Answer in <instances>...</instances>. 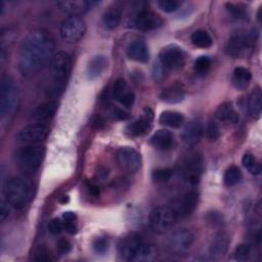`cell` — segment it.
<instances>
[{
  "mask_svg": "<svg viewBox=\"0 0 262 262\" xmlns=\"http://www.w3.org/2000/svg\"><path fill=\"white\" fill-rule=\"evenodd\" d=\"M122 18V8L119 5L110 6L102 14L101 23L107 30L116 29Z\"/></svg>",
  "mask_w": 262,
  "mask_h": 262,
  "instance_id": "d4e9b609",
  "label": "cell"
},
{
  "mask_svg": "<svg viewBox=\"0 0 262 262\" xmlns=\"http://www.w3.org/2000/svg\"><path fill=\"white\" fill-rule=\"evenodd\" d=\"M262 93L260 87H256L248 99V111L254 119H259L262 111Z\"/></svg>",
  "mask_w": 262,
  "mask_h": 262,
  "instance_id": "f1b7e54d",
  "label": "cell"
},
{
  "mask_svg": "<svg viewBox=\"0 0 262 262\" xmlns=\"http://www.w3.org/2000/svg\"><path fill=\"white\" fill-rule=\"evenodd\" d=\"M243 166L248 170L252 175H259L261 173V165L257 159L251 154H245L242 159Z\"/></svg>",
  "mask_w": 262,
  "mask_h": 262,
  "instance_id": "836d02e7",
  "label": "cell"
},
{
  "mask_svg": "<svg viewBox=\"0 0 262 262\" xmlns=\"http://www.w3.org/2000/svg\"><path fill=\"white\" fill-rule=\"evenodd\" d=\"M194 242L193 233L188 229H178L173 231L166 239L168 251L174 255H182L186 253Z\"/></svg>",
  "mask_w": 262,
  "mask_h": 262,
  "instance_id": "ba28073f",
  "label": "cell"
},
{
  "mask_svg": "<svg viewBox=\"0 0 262 262\" xmlns=\"http://www.w3.org/2000/svg\"><path fill=\"white\" fill-rule=\"evenodd\" d=\"M230 245V236L225 231H219L212 238L209 246V253L214 258L222 257L226 254Z\"/></svg>",
  "mask_w": 262,
  "mask_h": 262,
  "instance_id": "d6986e66",
  "label": "cell"
},
{
  "mask_svg": "<svg viewBox=\"0 0 262 262\" xmlns=\"http://www.w3.org/2000/svg\"><path fill=\"white\" fill-rule=\"evenodd\" d=\"M204 133H206V136L210 141H216L221 135L220 127L215 121H211L207 124Z\"/></svg>",
  "mask_w": 262,
  "mask_h": 262,
  "instance_id": "ab89813d",
  "label": "cell"
},
{
  "mask_svg": "<svg viewBox=\"0 0 262 262\" xmlns=\"http://www.w3.org/2000/svg\"><path fill=\"white\" fill-rule=\"evenodd\" d=\"M45 157V148L38 145H27L16 150L14 160L17 167L25 173H35L39 170Z\"/></svg>",
  "mask_w": 262,
  "mask_h": 262,
  "instance_id": "5b68a950",
  "label": "cell"
},
{
  "mask_svg": "<svg viewBox=\"0 0 262 262\" xmlns=\"http://www.w3.org/2000/svg\"><path fill=\"white\" fill-rule=\"evenodd\" d=\"M174 142L175 140L173 134L166 129H160L156 131L149 139L150 145L159 150L171 149L174 146Z\"/></svg>",
  "mask_w": 262,
  "mask_h": 262,
  "instance_id": "44dd1931",
  "label": "cell"
},
{
  "mask_svg": "<svg viewBox=\"0 0 262 262\" xmlns=\"http://www.w3.org/2000/svg\"><path fill=\"white\" fill-rule=\"evenodd\" d=\"M92 248L96 254H104L108 249V241L105 237L98 236L93 239Z\"/></svg>",
  "mask_w": 262,
  "mask_h": 262,
  "instance_id": "ee69618b",
  "label": "cell"
},
{
  "mask_svg": "<svg viewBox=\"0 0 262 262\" xmlns=\"http://www.w3.org/2000/svg\"><path fill=\"white\" fill-rule=\"evenodd\" d=\"M107 64V60L106 57L104 55H95L93 56L87 66V76L90 80H94L96 78H98L103 71L105 70Z\"/></svg>",
  "mask_w": 262,
  "mask_h": 262,
  "instance_id": "4316f807",
  "label": "cell"
},
{
  "mask_svg": "<svg viewBox=\"0 0 262 262\" xmlns=\"http://www.w3.org/2000/svg\"><path fill=\"white\" fill-rule=\"evenodd\" d=\"M241 179H242L241 169L234 165L228 167L223 176V182L226 186H234L241 181Z\"/></svg>",
  "mask_w": 262,
  "mask_h": 262,
  "instance_id": "d6a6232c",
  "label": "cell"
},
{
  "mask_svg": "<svg viewBox=\"0 0 262 262\" xmlns=\"http://www.w3.org/2000/svg\"><path fill=\"white\" fill-rule=\"evenodd\" d=\"M35 260H37V261H49V260H51V258H50V255H48V252H46L44 250H41V252L38 254V256L35 258Z\"/></svg>",
  "mask_w": 262,
  "mask_h": 262,
  "instance_id": "816d5d0a",
  "label": "cell"
},
{
  "mask_svg": "<svg viewBox=\"0 0 262 262\" xmlns=\"http://www.w3.org/2000/svg\"><path fill=\"white\" fill-rule=\"evenodd\" d=\"M206 222L211 225V226H214V227H217V226H222L224 224V217L223 215L218 212V211H210L206 214Z\"/></svg>",
  "mask_w": 262,
  "mask_h": 262,
  "instance_id": "60d3db41",
  "label": "cell"
},
{
  "mask_svg": "<svg viewBox=\"0 0 262 262\" xmlns=\"http://www.w3.org/2000/svg\"><path fill=\"white\" fill-rule=\"evenodd\" d=\"M48 231L53 234V235H57L59 234L62 229H63V222L59 219V218H53L49 221L48 223Z\"/></svg>",
  "mask_w": 262,
  "mask_h": 262,
  "instance_id": "f6af8a7d",
  "label": "cell"
},
{
  "mask_svg": "<svg viewBox=\"0 0 262 262\" xmlns=\"http://www.w3.org/2000/svg\"><path fill=\"white\" fill-rule=\"evenodd\" d=\"M49 127L42 123H33L21 128L16 134V140L25 144H36L45 140L49 134Z\"/></svg>",
  "mask_w": 262,
  "mask_h": 262,
  "instance_id": "30bf717a",
  "label": "cell"
},
{
  "mask_svg": "<svg viewBox=\"0 0 262 262\" xmlns=\"http://www.w3.org/2000/svg\"><path fill=\"white\" fill-rule=\"evenodd\" d=\"M204 132L205 128L202 121L199 119L191 120L184 126L182 130L181 141L187 147L194 146L201 141Z\"/></svg>",
  "mask_w": 262,
  "mask_h": 262,
  "instance_id": "4fadbf2b",
  "label": "cell"
},
{
  "mask_svg": "<svg viewBox=\"0 0 262 262\" xmlns=\"http://www.w3.org/2000/svg\"><path fill=\"white\" fill-rule=\"evenodd\" d=\"M51 85L49 94L58 96L64 89L72 71V58L66 51L55 52L49 63Z\"/></svg>",
  "mask_w": 262,
  "mask_h": 262,
  "instance_id": "7a4b0ae2",
  "label": "cell"
},
{
  "mask_svg": "<svg viewBox=\"0 0 262 262\" xmlns=\"http://www.w3.org/2000/svg\"><path fill=\"white\" fill-rule=\"evenodd\" d=\"M92 125H93V127H95V128H97V129H100V128L103 127L104 122H103V120L101 119V117L96 116V117H94L93 120H92Z\"/></svg>",
  "mask_w": 262,
  "mask_h": 262,
  "instance_id": "f5cc1de1",
  "label": "cell"
},
{
  "mask_svg": "<svg viewBox=\"0 0 262 262\" xmlns=\"http://www.w3.org/2000/svg\"><path fill=\"white\" fill-rule=\"evenodd\" d=\"M211 64H212V61H211V58L209 56H206V55H202V56H199L195 60H194V63H193V69L195 71V73L200 76H204L206 75L210 69H211Z\"/></svg>",
  "mask_w": 262,
  "mask_h": 262,
  "instance_id": "8d00e7d4",
  "label": "cell"
},
{
  "mask_svg": "<svg viewBox=\"0 0 262 262\" xmlns=\"http://www.w3.org/2000/svg\"><path fill=\"white\" fill-rule=\"evenodd\" d=\"M61 218H62V221H76L77 220V215L74 212L68 211V212H64L62 214Z\"/></svg>",
  "mask_w": 262,
  "mask_h": 262,
  "instance_id": "f907efd6",
  "label": "cell"
},
{
  "mask_svg": "<svg viewBox=\"0 0 262 262\" xmlns=\"http://www.w3.org/2000/svg\"><path fill=\"white\" fill-rule=\"evenodd\" d=\"M58 108V103L56 101H47L39 104L32 112V119L36 123L45 124L49 122L55 115Z\"/></svg>",
  "mask_w": 262,
  "mask_h": 262,
  "instance_id": "ffe728a7",
  "label": "cell"
},
{
  "mask_svg": "<svg viewBox=\"0 0 262 262\" xmlns=\"http://www.w3.org/2000/svg\"><path fill=\"white\" fill-rule=\"evenodd\" d=\"M59 33L60 37L66 42H78L86 33L85 21L80 16H68L62 20Z\"/></svg>",
  "mask_w": 262,
  "mask_h": 262,
  "instance_id": "9c48e42d",
  "label": "cell"
},
{
  "mask_svg": "<svg viewBox=\"0 0 262 262\" xmlns=\"http://www.w3.org/2000/svg\"><path fill=\"white\" fill-rule=\"evenodd\" d=\"M191 43L199 48H209L213 44L212 37L204 30H196L190 35Z\"/></svg>",
  "mask_w": 262,
  "mask_h": 262,
  "instance_id": "1f68e13d",
  "label": "cell"
},
{
  "mask_svg": "<svg viewBox=\"0 0 262 262\" xmlns=\"http://www.w3.org/2000/svg\"><path fill=\"white\" fill-rule=\"evenodd\" d=\"M157 249L152 245L141 242L129 257L132 262H150L157 258Z\"/></svg>",
  "mask_w": 262,
  "mask_h": 262,
  "instance_id": "7402d4cb",
  "label": "cell"
},
{
  "mask_svg": "<svg viewBox=\"0 0 262 262\" xmlns=\"http://www.w3.org/2000/svg\"><path fill=\"white\" fill-rule=\"evenodd\" d=\"M10 206L11 205L7 201H4V200L1 201V204H0V219H1V221H5L9 217V215L11 213Z\"/></svg>",
  "mask_w": 262,
  "mask_h": 262,
  "instance_id": "7dc6e473",
  "label": "cell"
},
{
  "mask_svg": "<svg viewBox=\"0 0 262 262\" xmlns=\"http://www.w3.org/2000/svg\"><path fill=\"white\" fill-rule=\"evenodd\" d=\"M97 174H98L100 177L104 178V177H106V176H107L108 172H107V169H106V168H104V167H99V168H98V172H97Z\"/></svg>",
  "mask_w": 262,
  "mask_h": 262,
  "instance_id": "db71d44e",
  "label": "cell"
},
{
  "mask_svg": "<svg viewBox=\"0 0 262 262\" xmlns=\"http://www.w3.org/2000/svg\"><path fill=\"white\" fill-rule=\"evenodd\" d=\"M56 250L60 255H66L68 253L71 252L72 250V244L66 239V238H61L57 242L56 244Z\"/></svg>",
  "mask_w": 262,
  "mask_h": 262,
  "instance_id": "bcb514c9",
  "label": "cell"
},
{
  "mask_svg": "<svg viewBox=\"0 0 262 262\" xmlns=\"http://www.w3.org/2000/svg\"><path fill=\"white\" fill-rule=\"evenodd\" d=\"M160 99L169 104L179 103L184 99V92L176 86L165 88L160 93Z\"/></svg>",
  "mask_w": 262,
  "mask_h": 262,
  "instance_id": "4dcf8cb0",
  "label": "cell"
},
{
  "mask_svg": "<svg viewBox=\"0 0 262 262\" xmlns=\"http://www.w3.org/2000/svg\"><path fill=\"white\" fill-rule=\"evenodd\" d=\"M164 24L162 17L150 10H141L134 19V25L139 31L147 32L160 28Z\"/></svg>",
  "mask_w": 262,
  "mask_h": 262,
  "instance_id": "2e32d148",
  "label": "cell"
},
{
  "mask_svg": "<svg viewBox=\"0 0 262 262\" xmlns=\"http://www.w3.org/2000/svg\"><path fill=\"white\" fill-rule=\"evenodd\" d=\"M14 40V32L11 31V29H5L1 33V39H0V46H1V58H5L6 50L8 49L9 45Z\"/></svg>",
  "mask_w": 262,
  "mask_h": 262,
  "instance_id": "74e56055",
  "label": "cell"
},
{
  "mask_svg": "<svg viewBox=\"0 0 262 262\" xmlns=\"http://www.w3.org/2000/svg\"><path fill=\"white\" fill-rule=\"evenodd\" d=\"M225 7H226L227 12L231 15V17H233L235 19H245L248 15L246 7L242 4L227 2L225 4Z\"/></svg>",
  "mask_w": 262,
  "mask_h": 262,
  "instance_id": "d590c367",
  "label": "cell"
},
{
  "mask_svg": "<svg viewBox=\"0 0 262 262\" xmlns=\"http://www.w3.org/2000/svg\"><path fill=\"white\" fill-rule=\"evenodd\" d=\"M119 166L127 172H135L141 166L140 154L131 146H122L116 151Z\"/></svg>",
  "mask_w": 262,
  "mask_h": 262,
  "instance_id": "7c38bea8",
  "label": "cell"
},
{
  "mask_svg": "<svg viewBox=\"0 0 262 262\" xmlns=\"http://www.w3.org/2000/svg\"><path fill=\"white\" fill-rule=\"evenodd\" d=\"M33 183L23 176L10 178L4 186L6 201L16 209H23L30 203L33 198Z\"/></svg>",
  "mask_w": 262,
  "mask_h": 262,
  "instance_id": "3957f363",
  "label": "cell"
},
{
  "mask_svg": "<svg viewBox=\"0 0 262 262\" xmlns=\"http://www.w3.org/2000/svg\"><path fill=\"white\" fill-rule=\"evenodd\" d=\"M112 94L118 102L127 108L132 107L134 104L135 94L130 89L127 82L122 78H119L114 82L112 87Z\"/></svg>",
  "mask_w": 262,
  "mask_h": 262,
  "instance_id": "9a60e30c",
  "label": "cell"
},
{
  "mask_svg": "<svg viewBox=\"0 0 262 262\" xmlns=\"http://www.w3.org/2000/svg\"><path fill=\"white\" fill-rule=\"evenodd\" d=\"M19 103L18 87L10 76L2 78L0 86V116L2 121H9L15 115Z\"/></svg>",
  "mask_w": 262,
  "mask_h": 262,
  "instance_id": "277c9868",
  "label": "cell"
},
{
  "mask_svg": "<svg viewBox=\"0 0 262 262\" xmlns=\"http://www.w3.org/2000/svg\"><path fill=\"white\" fill-rule=\"evenodd\" d=\"M177 218V214L172 207L158 206L150 211L148 221L155 231L162 233L171 229L176 223Z\"/></svg>",
  "mask_w": 262,
  "mask_h": 262,
  "instance_id": "52a82bcc",
  "label": "cell"
},
{
  "mask_svg": "<svg viewBox=\"0 0 262 262\" xmlns=\"http://www.w3.org/2000/svg\"><path fill=\"white\" fill-rule=\"evenodd\" d=\"M63 222V229L69 232L70 234H75L78 231V225L76 221H62Z\"/></svg>",
  "mask_w": 262,
  "mask_h": 262,
  "instance_id": "c3c4849f",
  "label": "cell"
},
{
  "mask_svg": "<svg viewBox=\"0 0 262 262\" xmlns=\"http://www.w3.org/2000/svg\"><path fill=\"white\" fill-rule=\"evenodd\" d=\"M158 6L167 13L175 12L180 7V2L176 0H161L158 1Z\"/></svg>",
  "mask_w": 262,
  "mask_h": 262,
  "instance_id": "7bdbcfd3",
  "label": "cell"
},
{
  "mask_svg": "<svg viewBox=\"0 0 262 262\" xmlns=\"http://www.w3.org/2000/svg\"><path fill=\"white\" fill-rule=\"evenodd\" d=\"M86 186H87L88 191H89L92 195H94V196H98V195H99V193H100V188H99V186H98L96 183L91 182V181H88V182L86 183Z\"/></svg>",
  "mask_w": 262,
  "mask_h": 262,
  "instance_id": "681fc988",
  "label": "cell"
},
{
  "mask_svg": "<svg viewBox=\"0 0 262 262\" xmlns=\"http://www.w3.org/2000/svg\"><path fill=\"white\" fill-rule=\"evenodd\" d=\"M127 55L130 59L138 62H146L149 58L148 48L142 40L132 41L127 48Z\"/></svg>",
  "mask_w": 262,
  "mask_h": 262,
  "instance_id": "603a6c76",
  "label": "cell"
},
{
  "mask_svg": "<svg viewBox=\"0 0 262 262\" xmlns=\"http://www.w3.org/2000/svg\"><path fill=\"white\" fill-rule=\"evenodd\" d=\"M160 63L168 70H177L185 63V53L177 45H168L164 47L159 54Z\"/></svg>",
  "mask_w": 262,
  "mask_h": 262,
  "instance_id": "8fae6325",
  "label": "cell"
},
{
  "mask_svg": "<svg viewBox=\"0 0 262 262\" xmlns=\"http://www.w3.org/2000/svg\"><path fill=\"white\" fill-rule=\"evenodd\" d=\"M257 39L254 30L250 32L237 31L233 33L226 44V53L234 58L245 56L253 47Z\"/></svg>",
  "mask_w": 262,
  "mask_h": 262,
  "instance_id": "8992f818",
  "label": "cell"
},
{
  "mask_svg": "<svg viewBox=\"0 0 262 262\" xmlns=\"http://www.w3.org/2000/svg\"><path fill=\"white\" fill-rule=\"evenodd\" d=\"M154 113L149 107H145L143 115L126 126L125 132L130 137H138L144 135L151 127Z\"/></svg>",
  "mask_w": 262,
  "mask_h": 262,
  "instance_id": "5bb4252c",
  "label": "cell"
},
{
  "mask_svg": "<svg viewBox=\"0 0 262 262\" xmlns=\"http://www.w3.org/2000/svg\"><path fill=\"white\" fill-rule=\"evenodd\" d=\"M93 2L85 0H66L56 2V6L60 11L69 16H79L91 8Z\"/></svg>",
  "mask_w": 262,
  "mask_h": 262,
  "instance_id": "ac0fdd59",
  "label": "cell"
},
{
  "mask_svg": "<svg viewBox=\"0 0 262 262\" xmlns=\"http://www.w3.org/2000/svg\"><path fill=\"white\" fill-rule=\"evenodd\" d=\"M198 202H199V194L198 192L191 190L186 192L180 200H178L175 204L173 208V210L176 212L177 217H187L190 216L196 206H198Z\"/></svg>",
  "mask_w": 262,
  "mask_h": 262,
  "instance_id": "e0dca14e",
  "label": "cell"
},
{
  "mask_svg": "<svg viewBox=\"0 0 262 262\" xmlns=\"http://www.w3.org/2000/svg\"><path fill=\"white\" fill-rule=\"evenodd\" d=\"M234 258L238 261H246L251 255V247L248 244H239L234 250Z\"/></svg>",
  "mask_w": 262,
  "mask_h": 262,
  "instance_id": "b9f144b4",
  "label": "cell"
},
{
  "mask_svg": "<svg viewBox=\"0 0 262 262\" xmlns=\"http://www.w3.org/2000/svg\"><path fill=\"white\" fill-rule=\"evenodd\" d=\"M215 118L220 122H226V123H232V124L238 121V116L234 111L232 103L229 101H225L217 107L215 112Z\"/></svg>",
  "mask_w": 262,
  "mask_h": 262,
  "instance_id": "484cf974",
  "label": "cell"
},
{
  "mask_svg": "<svg viewBox=\"0 0 262 262\" xmlns=\"http://www.w3.org/2000/svg\"><path fill=\"white\" fill-rule=\"evenodd\" d=\"M143 242L141 236L137 233H130L126 236H124L120 244H119V251L122 257H124L126 260L129 259L131 254L134 252V250L138 247V245Z\"/></svg>",
  "mask_w": 262,
  "mask_h": 262,
  "instance_id": "cb8c5ba5",
  "label": "cell"
},
{
  "mask_svg": "<svg viewBox=\"0 0 262 262\" xmlns=\"http://www.w3.org/2000/svg\"><path fill=\"white\" fill-rule=\"evenodd\" d=\"M251 80H252V74L248 69L243 67H237L234 69L232 73L231 82L236 89H239V90L246 89L249 86Z\"/></svg>",
  "mask_w": 262,
  "mask_h": 262,
  "instance_id": "83f0119b",
  "label": "cell"
},
{
  "mask_svg": "<svg viewBox=\"0 0 262 262\" xmlns=\"http://www.w3.org/2000/svg\"><path fill=\"white\" fill-rule=\"evenodd\" d=\"M105 114L110 119L117 120V121H124L129 118V114L125 110H123L117 105H114L112 103H108L106 105Z\"/></svg>",
  "mask_w": 262,
  "mask_h": 262,
  "instance_id": "e575fe53",
  "label": "cell"
},
{
  "mask_svg": "<svg viewBox=\"0 0 262 262\" xmlns=\"http://www.w3.org/2000/svg\"><path fill=\"white\" fill-rule=\"evenodd\" d=\"M55 43L52 36L42 30L30 33L21 42L18 53V70L25 77L35 75L51 60Z\"/></svg>",
  "mask_w": 262,
  "mask_h": 262,
  "instance_id": "6da1fadb",
  "label": "cell"
},
{
  "mask_svg": "<svg viewBox=\"0 0 262 262\" xmlns=\"http://www.w3.org/2000/svg\"><path fill=\"white\" fill-rule=\"evenodd\" d=\"M159 121L169 128H180L184 123V116L175 111H165L160 115Z\"/></svg>",
  "mask_w": 262,
  "mask_h": 262,
  "instance_id": "f546056e",
  "label": "cell"
},
{
  "mask_svg": "<svg viewBox=\"0 0 262 262\" xmlns=\"http://www.w3.org/2000/svg\"><path fill=\"white\" fill-rule=\"evenodd\" d=\"M173 175V170L170 168H158L152 171L151 179L156 183H164L170 180Z\"/></svg>",
  "mask_w": 262,
  "mask_h": 262,
  "instance_id": "f35d334b",
  "label": "cell"
}]
</instances>
